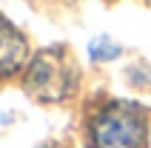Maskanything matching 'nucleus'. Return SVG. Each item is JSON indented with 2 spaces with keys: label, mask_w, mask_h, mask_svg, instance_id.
Here are the masks:
<instances>
[{
  "label": "nucleus",
  "mask_w": 151,
  "mask_h": 148,
  "mask_svg": "<svg viewBox=\"0 0 151 148\" xmlns=\"http://www.w3.org/2000/svg\"><path fill=\"white\" fill-rule=\"evenodd\" d=\"M91 148H145L148 120L134 103H109L88 123Z\"/></svg>",
  "instance_id": "obj_1"
},
{
  "label": "nucleus",
  "mask_w": 151,
  "mask_h": 148,
  "mask_svg": "<svg viewBox=\"0 0 151 148\" xmlns=\"http://www.w3.org/2000/svg\"><path fill=\"white\" fill-rule=\"evenodd\" d=\"M77 83V71L66 60L60 49H46L34 54L32 66L26 71V91L43 103H54L71 94Z\"/></svg>",
  "instance_id": "obj_2"
},
{
  "label": "nucleus",
  "mask_w": 151,
  "mask_h": 148,
  "mask_svg": "<svg viewBox=\"0 0 151 148\" xmlns=\"http://www.w3.org/2000/svg\"><path fill=\"white\" fill-rule=\"evenodd\" d=\"M26 54H29L26 37L9 20L0 17V77H9V74L20 71L26 63Z\"/></svg>",
  "instance_id": "obj_3"
},
{
  "label": "nucleus",
  "mask_w": 151,
  "mask_h": 148,
  "mask_svg": "<svg viewBox=\"0 0 151 148\" xmlns=\"http://www.w3.org/2000/svg\"><path fill=\"white\" fill-rule=\"evenodd\" d=\"M120 51L123 49H120L114 40H109V37H97V40H91V46H88L91 60H114Z\"/></svg>",
  "instance_id": "obj_4"
}]
</instances>
